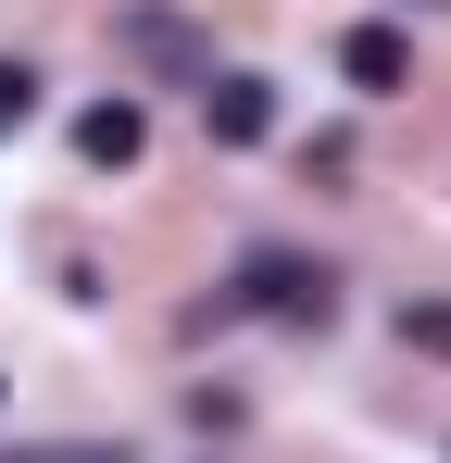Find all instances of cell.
Wrapping results in <instances>:
<instances>
[{
  "instance_id": "cell-1",
  "label": "cell",
  "mask_w": 451,
  "mask_h": 463,
  "mask_svg": "<svg viewBox=\"0 0 451 463\" xmlns=\"http://www.w3.org/2000/svg\"><path fill=\"white\" fill-rule=\"evenodd\" d=\"M226 313L326 326V313H339V276H326V263H301V250H251V263H238V288H226Z\"/></svg>"
},
{
  "instance_id": "cell-2",
  "label": "cell",
  "mask_w": 451,
  "mask_h": 463,
  "mask_svg": "<svg viewBox=\"0 0 451 463\" xmlns=\"http://www.w3.org/2000/svg\"><path fill=\"white\" fill-rule=\"evenodd\" d=\"M201 138L214 151H264L276 138V88L264 76H201Z\"/></svg>"
},
{
  "instance_id": "cell-3",
  "label": "cell",
  "mask_w": 451,
  "mask_h": 463,
  "mask_svg": "<svg viewBox=\"0 0 451 463\" xmlns=\"http://www.w3.org/2000/svg\"><path fill=\"white\" fill-rule=\"evenodd\" d=\"M139 151H150V113H139V100H126V88L75 113V163H88V175H126V163H139Z\"/></svg>"
},
{
  "instance_id": "cell-4",
  "label": "cell",
  "mask_w": 451,
  "mask_h": 463,
  "mask_svg": "<svg viewBox=\"0 0 451 463\" xmlns=\"http://www.w3.org/2000/svg\"><path fill=\"white\" fill-rule=\"evenodd\" d=\"M339 76L364 88V100H401V88H414V38H401V25H351V38H339Z\"/></svg>"
},
{
  "instance_id": "cell-5",
  "label": "cell",
  "mask_w": 451,
  "mask_h": 463,
  "mask_svg": "<svg viewBox=\"0 0 451 463\" xmlns=\"http://www.w3.org/2000/svg\"><path fill=\"white\" fill-rule=\"evenodd\" d=\"M0 463H126V451H101V439H25V451H0Z\"/></svg>"
},
{
  "instance_id": "cell-6",
  "label": "cell",
  "mask_w": 451,
  "mask_h": 463,
  "mask_svg": "<svg viewBox=\"0 0 451 463\" xmlns=\"http://www.w3.org/2000/svg\"><path fill=\"white\" fill-rule=\"evenodd\" d=\"M13 126H38V76H25V63H0V138H13Z\"/></svg>"
},
{
  "instance_id": "cell-7",
  "label": "cell",
  "mask_w": 451,
  "mask_h": 463,
  "mask_svg": "<svg viewBox=\"0 0 451 463\" xmlns=\"http://www.w3.org/2000/svg\"><path fill=\"white\" fill-rule=\"evenodd\" d=\"M401 338H414V351H451V313L439 301H401Z\"/></svg>"
},
{
  "instance_id": "cell-8",
  "label": "cell",
  "mask_w": 451,
  "mask_h": 463,
  "mask_svg": "<svg viewBox=\"0 0 451 463\" xmlns=\"http://www.w3.org/2000/svg\"><path fill=\"white\" fill-rule=\"evenodd\" d=\"M0 401H13V376H0Z\"/></svg>"
}]
</instances>
